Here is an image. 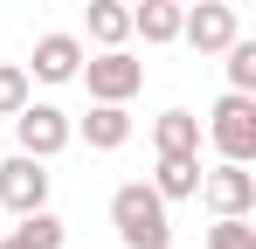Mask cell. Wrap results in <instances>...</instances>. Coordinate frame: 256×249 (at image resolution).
Returning <instances> with one entry per match:
<instances>
[{"label":"cell","mask_w":256,"mask_h":249,"mask_svg":"<svg viewBox=\"0 0 256 249\" xmlns=\"http://www.w3.org/2000/svg\"><path fill=\"white\" fill-rule=\"evenodd\" d=\"M76 70H84V42L76 35H42L35 42V76L42 83H76Z\"/></svg>","instance_id":"8"},{"label":"cell","mask_w":256,"mask_h":249,"mask_svg":"<svg viewBox=\"0 0 256 249\" xmlns=\"http://www.w3.org/2000/svg\"><path fill=\"white\" fill-rule=\"evenodd\" d=\"M180 7H187V0H132V35L180 42Z\"/></svg>","instance_id":"11"},{"label":"cell","mask_w":256,"mask_h":249,"mask_svg":"<svg viewBox=\"0 0 256 249\" xmlns=\"http://www.w3.org/2000/svg\"><path fill=\"white\" fill-rule=\"evenodd\" d=\"M111 228L125 249H173V222H166V201L152 180H125L111 194Z\"/></svg>","instance_id":"1"},{"label":"cell","mask_w":256,"mask_h":249,"mask_svg":"<svg viewBox=\"0 0 256 249\" xmlns=\"http://www.w3.org/2000/svg\"><path fill=\"white\" fill-rule=\"evenodd\" d=\"M201 201H208L214 214H250L256 208V173L242 160H222L214 173H201Z\"/></svg>","instance_id":"7"},{"label":"cell","mask_w":256,"mask_h":249,"mask_svg":"<svg viewBox=\"0 0 256 249\" xmlns=\"http://www.w3.org/2000/svg\"><path fill=\"white\" fill-rule=\"evenodd\" d=\"M208 138L222 146V160H256V97H242V90H228L222 104H214L208 118Z\"/></svg>","instance_id":"2"},{"label":"cell","mask_w":256,"mask_h":249,"mask_svg":"<svg viewBox=\"0 0 256 249\" xmlns=\"http://www.w3.org/2000/svg\"><path fill=\"white\" fill-rule=\"evenodd\" d=\"M152 146L160 152H201V118L194 111H166V118L152 124Z\"/></svg>","instance_id":"13"},{"label":"cell","mask_w":256,"mask_h":249,"mask_svg":"<svg viewBox=\"0 0 256 249\" xmlns=\"http://www.w3.org/2000/svg\"><path fill=\"white\" fill-rule=\"evenodd\" d=\"M62 236H70V228H62L48 208H28L21 228H14V242H21V249H62Z\"/></svg>","instance_id":"14"},{"label":"cell","mask_w":256,"mask_h":249,"mask_svg":"<svg viewBox=\"0 0 256 249\" xmlns=\"http://www.w3.org/2000/svg\"><path fill=\"white\" fill-rule=\"evenodd\" d=\"M0 249H21V242H14V236H7V242H0Z\"/></svg>","instance_id":"18"},{"label":"cell","mask_w":256,"mask_h":249,"mask_svg":"<svg viewBox=\"0 0 256 249\" xmlns=\"http://www.w3.org/2000/svg\"><path fill=\"white\" fill-rule=\"evenodd\" d=\"M48 160L35 152H14V160H0V208L7 214H28V208H48Z\"/></svg>","instance_id":"5"},{"label":"cell","mask_w":256,"mask_h":249,"mask_svg":"<svg viewBox=\"0 0 256 249\" xmlns=\"http://www.w3.org/2000/svg\"><path fill=\"white\" fill-rule=\"evenodd\" d=\"M14 138H21V152H35V160H56V152L76 138V124L62 118L56 104H35V97H28V104L14 111Z\"/></svg>","instance_id":"4"},{"label":"cell","mask_w":256,"mask_h":249,"mask_svg":"<svg viewBox=\"0 0 256 249\" xmlns=\"http://www.w3.org/2000/svg\"><path fill=\"white\" fill-rule=\"evenodd\" d=\"M222 56H228V90H242V97H256V42H228V48H222Z\"/></svg>","instance_id":"15"},{"label":"cell","mask_w":256,"mask_h":249,"mask_svg":"<svg viewBox=\"0 0 256 249\" xmlns=\"http://www.w3.org/2000/svg\"><path fill=\"white\" fill-rule=\"evenodd\" d=\"M84 28H90L97 48H125V42H132V0H90Z\"/></svg>","instance_id":"10"},{"label":"cell","mask_w":256,"mask_h":249,"mask_svg":"<svg viewBox=\"0 0 256 249\" xmlns=\"http://www.w3.org/2000/svg\"><path fill=\"white\" fill-rule=\"evenodd\" d=\"M28 90H35V76H28V70H14V62H0V118H14V111L28 104Z\"/></svg>","instance_id":"17"},{"label":"cell","mask_w":256,"mask_h":249,"mask_svg":"<svg viewBox=\"0 0 256 249\" xmlns=\"http://www.w3.org/2000/svg\"><path fill=\"white\" fill-rule=\"evenodd\" d=\"M236 35H242V28H236V7H222V0H194V7H180V42H194L201 56H222Z\"/></svg>","instance_id":"6"},{"label":"cell","mask_w":256,"mask_h":249,"mask_svg":"<svg viewBox=\"0 0 256 249\" xmlns=\"http://www.w3.org/2000/svg\"><path fill=\"white\" fill-rule=\"evenodd\" d=\"M208 249H256V228H250V214H214V228H208Z\"/></svg>","instance_id":"16"},{"label":"cell","mask_w":256,"mask_h":249,"mask_svg":"<svg viewBox=\"0 0 256 249\" xmlns=\"http://www.w3.org/2000/svg\"><path fill=\"white\" fill-rule=\"evenodd\" d=\"M84 138H90V152H118V146L132 138V111H125V104H90Z\"/></svg>","instance_id":"12"},{"label":"cell","mask_w":256,"mask_h":249,"mask_svg":"<svg viewBox=\"0 0 256 249\" xmlns=\"http://www.w3.org/2000/svg\"><path fill=\"white\" fill-rule=\"evenodd\" d=\"M152 187H160V201H194L201 194V152H160Z\"/></svg>","instance_id":"9"},{"label":"cell","mask_w":256,"mask_h":249,"mask_svg":"<svg viewBox=\"0 0 256 249\" xmlns=\"http://www.w3.org/2000/svg\"><path fill=\"white\" fill-rule=\"evenodd\" d=\"M76 76L90 83V104H125V97H138V83H146V62H132L125 48H104V56H90Z\"/></svg>","instance_id":"3"}]
</instances>
